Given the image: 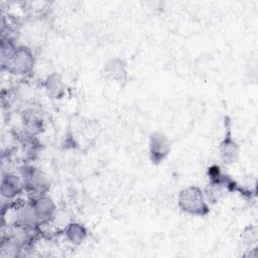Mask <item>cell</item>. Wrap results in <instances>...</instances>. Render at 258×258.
I'll use <instances>...</instances> for the list:
<instances>
[{"label": "cell", "mask_w": 258, "mask_h": 258, "mask_svg": "<svg viewBox=\"0 0 258 258\" xmlns=\"http://www.w3.org/2000/svg\"><path fill=\"white\" fill-rule=\"evenodd\" d=\"M36 58L26 45H16L7 53L1 54L2 70L17 76H27L33 73Z\"/></svg>", "instance_id": "obj_1"}, {"label": "cell", "mask_w": 258, "mask_h": 258, "mask_svg": "<svg viewBox=\"0 0 258 258\" xmlns=\"http://www.w3.org/2000/svg\"><path fill=\"white\" fill-rule=\"evenodd\" d=\"M177 207L192 217L203 218L209 215L210 207L204 188L198 185H188L181 188L177 195Z\"/></svg>", "instance_id": "obj_2"}, {"label": "cell", "mask_w": 258, "mask_h": 258, "mask_svg": "<svg viewBox=\"0 0 258 258\" xmlns=\"http://www.w3.org/2000/svg\"><path fill=\"white\" fill-rule=\"evenodd\" d=\"M19 175L22 179L24 189L31 196L46 195L51 186L47 174L29 162L19 167Z\"/></svg>", "instance_id": "obj_3"}, {"label": "cell", "mask_w": 258, "mask_h": 258, "mask_svg": "<svg viewBox=\"0 0 258 258\" xmlns=\"http://www.w3.org/2000/svg\"><path fill=\"white\" fill-rule=\"evenodd\" d=\"M225 133L223 139L220 141L218 150L221 161L226 165H232L236 163L240 156V146L234 138L232 132V124L229 117L224 118Z\"/></svg>", "instance_id": "obj_4"}, {"label": "cell", "mask_w": 258, "mask_h": 258, "mask_svg": "<svg viewBox=\"0 0 258 258\" xmlns=\"http://www.w3.org/2000/svg\"><path fill=\"white\" fill-rule=\"evenodd\" d=\"M28 201L35 217L36 229L42 225L53 221L56 215V206L54 201L48 196V194L31 196Z\"/></svg>", "instance_id": "obj_5"}, {"label": "cell", "mask_w": 258, "mask_h": 258, "mask_svg": "<svg viewBox=\"0 0 258 258\" xmlns=\"http://www.w3.org/2000/svg\"><path fill=\"white\" fill-rule=\"evenodd\" d=\"M171 142L169 138L161 131H153L148 139V154L150 161L158 165L170 153Z\"/></svg>", "instance_id": "obj_6"}, {"label": "cell", "mask_w": 258, "mask_h": 258, "mask_svg": "<svg viewBox=\"0 0 258 258\" xmlns=\"http://www.w3.org/2000/svg\"><path fill=\"white\" fill-rule=\"evenodd\" d=\"M24 185L20 175L10 172L3 171L1 175V183H0V192L1 196L5 199L14 200L20 194L24 191Z\"/></svg>", "instance_id": "obj_7"}, {"label": "cell", "mask_w": 258, "mask_h": 258, "mask_svg": "<svg viewBox=\"0 0 258 258\" xmlns=\"http://www.w3.org/2000/svg\"><path fill=\"white\" fill-rule=\"evenodd\" d=\"M104 73L107 78L119 84L125 86L128 83L129 73L126 62L118 56L108 59L104 64Z\"/></svg>", "instance_id": "obj_8"}, {"label": "cell", "mask_w": 258, "mask_h": 258, "mask_svg": "<svg viewBox=\"0 0 258 258\" xmlns=\"http://www.w3.org/2000/svg\"><path fill=\"white\" fill-rule=\"evenodd\" d=\"M42 86L46 95L52 100H59L66 94V84L61 75L56 72L48 74L44 78Z\"/></svg>", "instance_id": "obj_9"}, {"label": "cell", "mask_w": 258, "mask_h": 258, "mask_svg": "<svg viewBox=\"0 0 258 258\" xmlns=\"http://www.w3.org/2000/svg\"><path fill=\"white\" fill-rule=\"evenodd\" d=\"M21 122L24 135L37 136L43 130V120L40 115L32 110H25L21 115Z\"/></svg>", "instance_id": "obj_10"}, {"label": "cell", "mask_w": 258, "mask_h": 258, "mask_svg": "<svg viewBox=\"0 0 258 258\" xmlns=\"http://www.w3.org/2000/svg\"><path fill=\"white\" fill-rule=\"evenodd\" d=\"M62 232L66 240L74 246L83 244L89 236L87 227L79 222H69L64 226Z\"/></svg>", "instance_id": "obj_11"}, {"label": "cell", "mask_w": 258, "mask_h": 258, "mask_svg": "<svg viewBox=\"0 0 258 258\" xmlns=\"http://www.w3.org/2000/svg\"><path fill=\"white\" fill-rule=\"evenodd\" d=\"M41 148V144L36 136L24 135L23 138V152L25 154L27 162L35 159Z\"/></svg>", "instance_id": "obj_12"}, {"label": "cell", "mask_w": 258, "mask_h": 258, "mask_svg": "<svg viewBox=\"0 0 258 258\" xmlns=\"http://www.w3.org/2000/svg\"><path fill=\"white\" fill-rule=\"evenodd\" d=\"M242 239L245 244L250 246L252 243H255L257 241V232L254 227H247L243 233H242Z\"/></svg>", "instance_id": "obj_13"}]
</instances>
